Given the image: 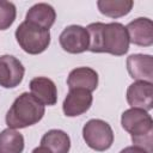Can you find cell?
Instances as JSON below:
<instances>
[{"label": "cell", "instance_id": "cell-1", "mask_svg": "<svg viewBox=\"0 0 153 153\" xmlns=\"http://www.w3.org/2000/svg\"><path fill=\"white\" fill-rule=\"evenodd\" d=\"M91 53H109L122 56L129 49L126 26L121 23H91L86 27Z\"/></svg>", "mask_w": 153, "mask_h": 153}, {"label": "cell", "instance_id": "cell-2", "mask_svg": "<svg viewBox=\"0 0 153 153\" xmlns=\"http://www.w3.org/2000/svg\"><path fill=\"white\" fill-rule=\"evenodd\" d=\"M121 124L131 135L133 146L147 153L153 152V121L147 111L130 108L122 114Z\"/></svg>", "mask_w": 153, "mask_h": 153}, {"label": "cell", "instance_id": "cell-3", "mask_svg": "<svg viewBox=\"0 0 153 153\" xmlns=\"http://www.w3.org/2000/svg\"><path fill=\"white\" fill-rule=\"evenodd\" d=\"M44 105L31 93L23 92L16 98L6 114V124L12 129L26 128L36 124L44 116Z\"/></svg>", "mask_w": 153, "mask_h": 153}, {"label": "cell", "instance_id": "cell-4", "mask_svg": "<svg viewBox=\"0 0 153 153\" xmlns=\"http://www.w3.org/2000/svg\"><path fill=\"white\" fill-rule=\"evenodd\" d=\"M16 39L20 48L31 55L43 53L50 44V31L41 29L25 20L16 30Z\"/></svg>", "mask_w": 153, "mask_h": 153}, {"label": "cell", "instance_id": "cell-5", "mask_svg": "<svg viewBox=\"0 0 153 153\" xmlns=\"http://www.w3.org/2000/svg\"><path fill=\"white\" fill-rule=\"evenodd\" d=\"M82 137L86 145L98 152L109 149L114 142V131L103 120H90L82 128Z\"/></svg>", "mask_w": 153, "mask_h": 153}, {"label": "cell", "instance_id": "cell-6", "mask_svg": "<svg viewBox=\"0 0 153 153\" xmlns=\"http://www.w3.org/2000/svg\"><path fill=\"white\" fill-rule=\"evenodd\" d=\"M61 48L69 54H80L88 48V35L85 27L80 25H69L59 37Z\"/></svg>", "mask_w": 153, "mask_h": 153}, {"label": "cell", "instance_id": "cell-7", "mask_svg": "<svg viewBox=\"0 0 153 153\" xmlns=\"http://www.w3.org/2000/svg\"><path fill=\"white\" fill-rule=\"evenodd\" d=\"M23 63L12 55L0 56V86L5 88L17 87L24 78Z\"/></svg>", "mask_w": 153, "mask_h": 153}, {"label": "cell", "instance_id": "cell-8", "mask_svg": "<svg viewBox=\"0 0 153 153\" xmlns=\"http://www.w3.org/2000/svg\"><path fill=\"white\" fill-rule=\"evenodd\" d=\"M92 93L82 90L74 88L69 90L67 97L63 100L62 110L67 117H75L85 114L92 105Z\"/></svg>", "mask_w": 153, "mask_h": 153}, {"label": "cell", "instance_id": "cell-9", "mask_svg": "<svg viewBox=\"0 0 153 153\" xmlns=\"http://www.w3.org/2000/svg\"><path fill=\"white\" fill-rule=\"evenodd\" d=\"M127 102L131 108L149 111L153 106V85L146 81H135L127 90Z\"/></svg>", "mask_w": 153, "mask_h": 153}, {"label": "cell", "instance_id": "cell-10", "mask_svg": "<svg viewBox=\"0 0 153 153\" xmlns=\"http://www.w3.org/2000/svg\"><path fill=\"white\" fill-rule=\"evenodd\" d=\"M129 43L140 47L153 44V23L148 18H136L126 26Z\"/></svg>", "mask_w": 153, "mask_h": 153}, {"label": "cell", "instance_id": "cell-11", "mask_svg": "<svg viewBox=\"0 0 153 153\" xmlns=\"http://www.w3.org/2000/svg\"><path fill=\"white\" fill-rule=\"evenodd\" d=\"M129 75L137 81L152 82L153 80V57L146 54H133L127 59Z\"/></svg>", "mask_w": 153, "mask_h": 153}, {"label": "cell", "instance_id": "cell-12", "mask_svg": "<svg viewBox=\"0 0 153 153\" xmlns=\"http://www.w3.org/2000/svg\"><path fill=\"white\" fill-rule=\"evenodd\" d=\"M31 94L43 105H55L57 102V90L54 81L45 76H36L30 81Z\"/></svg>", "mask_w": 153, "mask_h": 153}, {"label": "cell", "instance_id": "cell-13", "mask_svg": "<svg viewBox=\"0 0 153 153\" xmlns=\"http://www.w3.org/2000/svg\"><path fill=\"white\" fill-rule=\"evenodd\" d=\"M67 85L69 90L82 88L92 92L98 86V74L90 67H78L71 71L67 78Z\"/></svg>", "mask_w": 153, "mask_h": 153}, {"label": "cell", "instance_id": "cell-14", "mask_svg": "<svg viewBox=\"0 0 153 153\" xmlns=\"http://www.w3.org/2000/svg\"><path fill=\"white\" fill-rule=\"evenodd\" d=\"M55 19H56V12L54 7L45 2H39L30 7L25 17L26 23L45 30H49L53 26Z\"/></svg>", "mask_w": 153, "mask_h": 153}, {"label": "cell", "instance_id": "cell-15", "mask_svg": "<svg viewBox=\"0 0 153 153\" xmlns=\"http://www.w3.org/2000/svg\"><path fill=\"white\" fill-rule=\"evenodd\" d=\"M41 146L45 147L51 153H68L71 148V139L63 130L51 129L42 136Z\"/></svg>", "mask_w": 153, "mask_h": 153}, {"label": "cell", "instance_id": "cell-16", "mask_svg": "<svg viewBox=\"0 0 153 153\" xmlns=\"http://www.w3.org/2000/svg\"><path fill=\"white\" fill-rule=\"evenodd\" d=\"M134 2L131 0H99L97 1V7L99 12L110 18H120L127 16Z\"/></svg>", "mask_w": 153, "mask_h": 153}, {"label": "cell", "instance_id": "cell-17", "mask_svg": "<svg viewBox=\"0 0 153 153\" xmlns=\"http://www.w3.org/2000/svg\"><path fill=\"white\" fill-rule=\"evenodd\" d=\"M24 137L16 129L7 128L0 133V153H22Z\"/></svg>", "mask_w": 153, "mask_h": 153}, {"label": "cell", "instance_id": "cell-18", "mask_svg": "<svg viewBox=\"0 0 153 153\" xmlns=\"http://www.w3.org/2000/svg\"><path fill=\"white\" fill-rule=\"evenodd\" d=\"M17 10L13 2L0 0V30H7L16 20Z\"/></svg>", "mask_w": 153, "mask_h": 153}, {"label": "cell", "instance_id": "cell-19", "mask_svg": "<svg viewBox=\"0 0 153 153\" xmlns=\"http://www.w3.org/2000/svg\"><path fill=\"white\" fill-rule=\"evenodd\" d=\"M120 153H147V152H146V151H143L142 148L136 147V146H129V147L123 148Z\"/></svg>", "mask_w": 153, "mask_h": 153}, {"label": "cell", "instance_id": "cell-20", "mask_svg": "<svg viewBox=\"0 0 153 153\" xmlns=\"http://www.w3.org/2000/svg\"><path fill=\"white\" fill-rule=\"evenodd\" d=\"M32 153H51V152L49 149H47L45 147H43V146H38L32 151Z\"/></svg>", "mask_w": 153, "mask_h": 153}]
</instances>
